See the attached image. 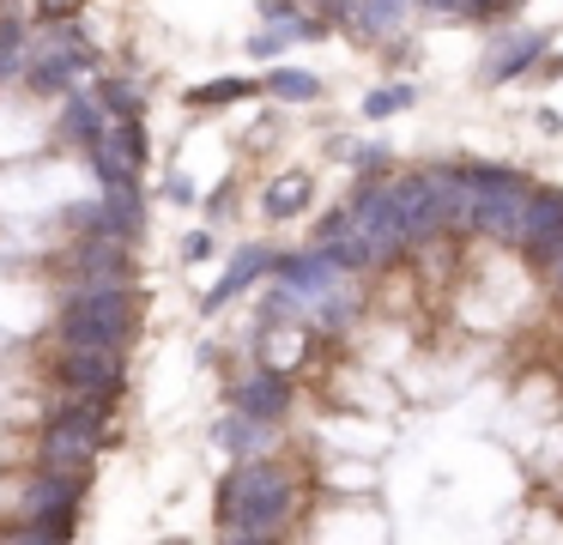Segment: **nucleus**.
Segmentation results:
<instances>
[{
  "mask_svg": "<svg viewBox=\"0 0 563 545\" xmlns=\"http://www.w3.org/2000/svg\"><path fill=\"white\" fill-rule=\"evenodd\" d=\"M183 254H188V261H207V254H212V237H200V230H195V237L183 242Z\"/></svg>",
  "mask_w": 563,
  "mask_h": 545,
  "instance_id": "nucleus-25",
  "label": "nucleus"
},
{
  "mask_svg": "<svg viewBox=\"0 0 563 545\" xmlns=\"http://www.w3.org/2000/svg\"><path fill=\"white\" fill-rule=\"evenodd\" d=\"M98 103L110 109V116H140V91H128L122 79H103V91H98Z\"/></svg>",
  "mask_w": 563,
  "mask_h": 545,
  "instance_id": "nucleus-23",
  "label": "nucleus"
},
{
  "mask_svg": "<svg viewBox=\"0 0 563 545\" xmlns=\"http://www.w3.org/2000/svg\"><path fill=\"white\" fill-rule=\"evenodd\" d=\"M357 225V242H364L369 266L394 261L406 249V225H400V200H394V182H357V194L345 200Z\"/></svg>",
  "mask_w": 563,
  "mask_h": 545,
  "instance_id": "nucleus-5",
  "label": "nucleus"
},
{
  "mask_svg": "<svg viewBox=\"0 0 563 545\" xmlns=\"http://www.w3.org/2000/svg\"><path fill=\"white\" fill-rule=\"evenodd\" d=\"M103 448V406L98 400H67L49 424H43V467L55 472H86Z\"/></svg>",
  "mask_w": 563,
  "mask_h": 545,
  "instance_id": "nucleus-3",
  "label": "nucleus"
},
{
  "mask_svg": "<svg viewBox=\"0 0 563 545\" xmlns=\"http://www.w3.org/2000/svg\"><path fill=\"white\" fill-rule=\"evenodd\" d=\"M67 230H79V237H103V200L74 206V212H67Z\"/></svg>",
  "mask_w": 563,
  "mask_h": 545,
  "instance_id": "nucleus-24",
  "label": "nucleus"
},
{
  "mask_svg": "<svg viewBox=\"0 0 563 545\" xmlns=\"http://www.w3.org/2000/svg\"><path fill=\"white\" fill-rule=\"evenodd\" d=\"M140 303L128 285H103V291H74L62 309V346H103L122 351L134 339Z\"/></svg>",
  "mask_w": 563,
  "mask_h": 545,
  "instance_id": "nucleus-2",
  "label": "nucleus"
},
{
  "mask_svg": "<svg viewBox=\"0 0 563 545\" xmlns=\"http://www.w3.org/2000/svg\"><path fill=\"white\" fill-rule=\"evenodd\" d=\"M273 430H279V418H255V412H243L236 406L231 418H219L212 424V443L224 448V455H261V448H273Z\"/></svg>",
  "mask_w": 563,
  "mask_h": 545,
  "instance_id": "nucleus-12",
  "label": "nucleus"
},
{
  "mask_svg": "<svg viewBox=\"0 0 563 545\" xmlns=\"http://www.w3.org/2000/svg\"><path fill=\"white\" fill-rule=\"evenodd\" d=\"M418 97V85H382V91H369L364 97V116L369 121H382V116H394V109H406Z\"/></svg>",
  "mask_w": 563,
  "mask_h": 545,
  "instance_id": "nucleus-22",
  "label": "nucleus"
},
{
  "mask_svg": "<svg viewBox=\"0 0 563 545\" xmlns=\"http://www.w3.org/2000/svg\"><path fill=\"white\" fill-rule=\"evenodd\" d=\"M231 406L255 412V418H285V406H291V375H285L279 363H261V370L236 375Z\"/></svg>",
  "mask_w": 563,
  "mask_h": 545,
  "instance_id": "nucleus-9",
  "label": "nucleus"
},
{
  "mask_svg": "<svg viewBox=\"0 0 563 545\" xmlns=\"http://www.w3.org/2000/svg\"><path fill=\"white\" fill-rule=\"evenodd\" d=\"M55 375L67 382V394L110 406V400L122 394V351H103V346H67V351H62V363H55Z\"/></svg>",
  "mask_w": 563,
  "mask_h": 545,
  "instance_id": "nucleus-7",
  "label": "nucleus"
},
{
  "mask_svg": "<svg viewBox=\"0 0 563 545\" xmlns=\"http://www.w3.org/2000/svg\"><path fill=\"white\" fill-rule=\"evenodd\" d=\"M316 242H321L328 254H340L345 266H369V254H364V242H357V225H352V212H345V206L321 218V237H316Z\"/></svg>",
  "mask_w": 563,
  "mask_h": 545,
  "instance_id": "nucleus-17",
  "label": "nucleus"
},
{
  "mask_svg": "<svg viewBox=\"0 0 563 545\" xmlns=\"http://www.w3.org/2000/svg\"><path fill=\"white\" fill-rule=\"evenodd\" d=\"M297 509V472L285 460L243 455L219 484V533L224 539H273Z\"/></svg>",
  "mask_w": 563,
  "mask_h": 545,
  "instance_id": "nucleus-1",
  "label": "nucleus"
},
{
  "mask_svg": "<svg viewBox=\"0 0 563 545\" xmlns=\"http://www.w3.org/2000/svg\"><path fill=\"white\" fill-rule=\"evenodd\" d=\"M418 0H352V24L364 43H382V36H394L406 19H412Z\"/></svg>",
  "mask_w": 563,
  "mask_h": 545,
  "instance_id": "nucleus-16",
  "label": "nucleus"
},
{
  "mask_svg": "<svg viewBox=\"0 0 563 545\" xmlns=\"http://www.w3.org/2000/svg\"><path fill=\"white\" fill-rule=\"evenodd\" d=\"M466 182H473V230L515 242L527 200H533V182L515 176V170H466Z\"/></svg>",
  "mask_w": 563,
  "mask_h": 545,
  "instance_id": "nucleus-4",
  "label": "nucleus"
},
{
  "mask_svg": "<svg viewBox=\"0 0 563 545\" xmlns=\"http://www.w3.org/2000/svg\"><path fill=\"white\" fill-rule=\"evenodd\" d=\"M103 116H110V109H103L98 97H67L62 128H55V133H62V145H79V152H91V145L103 140V128H110Z\"/></svg>",
  "mask_w": 563,
  "mask_h": 545,
  "instance_id": "nucleus-15",
  "label": "nucleus"
},
{
  "mask_svg": "<svg viewBox=\"0 0 563 545\" xmlns=\"http://www.w3.org/2000/svg\"><path fill=\"white\" fill-rule=\"evenodd\" d=\"M164 194H170V200H195V188H188L183 176H170V182H164Z\"/></svg>",
  "mask_w": 563,
  "mask_h": 545,
  "instance_id": "nucleus-27",
  "label": "nucleus"
},
{
  "mask_svg": "<svg viewBox=\"0 0 563 545\" xmlns=\"http://www.w3.org/2000/svg\"><path fill=\"white\" fill-rule=\"evenodd\" d=\"M255 91V79H212V85H195V91H188V103H236V97H249Z\"/></svg>",
  "mask_w": 563,
  "mask_h": 545,
  "instance_id": "nucleus-21",
  "label": "nucleus"
},
{
  "mask_svg": "<svg viewBox=\"0 0 563 545\" xmlns=\"http://www.w3.org/2000/svg\"><path fill=\"white\" fill-rule=\"evenodd\" d=\"M503 7H515V0H466V12H473V19H490V12H503Z\"/></svg>",
  "mask_w": 563,
  "mask_h": 545,
  "instance_id": "nucleus-26",
  "label": "nucleus"
},
{
  "mask_svg": "<svg viewBox=\"0 0 563 545\" xmlns=\"http://www.w3.org/2000/svg\"><path fill=\"white\" fill-rule=\"evenodd\" d=\"M79 73H86V36H79V24H55V31L31 36V61H25L31 91H67Z\"/></svg>",
  "mask_w": 563,
  "mask_h": 545,
  "instance_id": "nucleus-6",
  "label": "nucleus"
},
{
  "mask_svg": "<svg viewBox=\"0 0 563 545\" xmlns=\"http://www.w3.org/2000/svg\"><path fill=\"white\" fill-rule=\"evenodd\" d=\"M25 61H31V31L7 19V24H0V85L25 79Z\"/></svg>",
  "mask_w": 563,
  "mask_h": 545,
  "instance_id": "nucleus-20",
  "label": "nucleus"
},
{
  "mask_svg": "<svg viewBox=\"0 0 563 545\" xmlns=\"http://www.w3.org/2000/svg\"><path fill=\"white\" fill-rule=\"evenodd\" d=\"M273 261H279V254H273L267 242H243V249L231 254V266H224V279H219V285H212V291H207V309H219L224 297H236V291H243V285H255L261 273H273Z\"/></svg>",
  "mask_w": 563,
  "mask_h": 545,
  "instance_id": "nucleus-13",
  "label": "nucleus"
},
{
  "mask_svg": "<svg viewBox=\"0 0 563 545\" xmlns=\"http://www.w3.org/2000/svg\"><path fill=\"white\" fill-rule=\"evenodd\" d=\"M134 254L122 237H86L79 242V291H103V285H128Z\"/></svg>",
  "mask_w": 563,
  "mask_h": 545,
  "instance_id": "nucleus-10",
  "label": "nucleus"
},
{
  "mask_svg": "<svg viewBox=\"0 0 563 545\" xmlns=\"http://www.w3.org/2000/svg\"><path fill=\"white\" fill-rule=\"evenodd\" d=\"M539 55H545V31H503L485 55V79L503 85V79H515V73H527Z\"/></svg>",
  "mask_w": 563,
  "mask_h": 545,
  "instance_id": "nucleus-11",
  "label": "nucleus"
},
{
  "mask_svg": "<svg viewBox=\"0 0 563 545\" xmlns=\"http://www.w3.org/2000/svg\"><path fill=\"white\" fill-rule=\"evenodd\" d=\"M424 7H437V12H466V0H424Z\"/></svg>",
  "mask_w": 563,
  "mask_h": 545,
  "instance_id": "nucleus-28",
  "label": "nucleus"
},
{
  "mask_svg": "<svg viewBox=\"0 0 563 545\" xmlns=\"http://www.w3.org/2000/svg\"><path fill=\"white\" fill-rule=\"evenodd\" d=\"M267 91L285 97V103H316V97H321V79H316L309 67H273V73H267Z\"/></svg>",
  "mask_w": 563,
  "mask_h": 545,
  "instance_id": "nucleus-19",
  "label": "nucleus"
},
{
  "mask_svg": "<svg viewBox=\"0 0 563 545\" xmlns=\"http://www.w3.org/2000/svg\"><path fill=\"white\" fill-rule=\"evenodd\" d=\"M140 225H146V206H140L134 176H128V182H110V188H103V237L134 242V237H140Z\"/></svg>",
  "mask_w": 563,
  "mask_h": 545,
  "instance_id": "nucleus-14",
  "label": "nucleus"
},
{
  "mask_svg": "<svg viewBox=\"0 0 563 545\" xmlns=\"http://www.w3.org/2000/svg\"><path fill=\"white\" fill-rule=\"evenodd\" d=\"M551 285H558V291H563V249H558V254H551Z\"/></svg>",
  "mask_w": 563,
  "mask_h": 545,
  "instance_id": "nucleus-29",
  "label": "nucleus"
},
{
  "mask_svg": "<svg viewBox=\"0 0 563 545\" xmlns=\"http://www.w3.org/2000/svg\"><path fill=\"white\" fill-rule=\"evenodd\" d=\"M515 249H521L527 261H551V254L563 249V188H533L527 218H521V230H515Z\"/></svg>",
  "mask_w": 563,
  "mask_h": 545,
  "instance_id": "nucleus-8",
  "label": "nucleus"
},
{
  "mask_svg": "<svg viewBox=\"0 0 563 545\" xmlns=\"http://www.w3.org/2000/svg\"><path fill=\"white\" fill-rule=\"evenodd\" d=\"M309 194H316V182H309L303 170H291L285 182H273L267 200H261V206H267V218H297V212L309 206Z\"/></svg>",
  "mask_w": 563,
  "mask_h": 545,
  "instance_id": "nucleus-18",
  "label": "nucleus"
},
{
  "mask_svg": "<svg viewBox=\"0 0 563 545\" xmlns=\"http://www.w3.org/2000/svg\"><path fill=\"white\" fill-rule=\"evenodd\" d=\"M328 7H333V12H340V7H345V12H352V0H328Z\"/></svg>",
  "mask_w": 563,
  "mask_h": 545,
  "instance_id": "nucleus-30",
  "label": "nucleus"
}]
</instances>
